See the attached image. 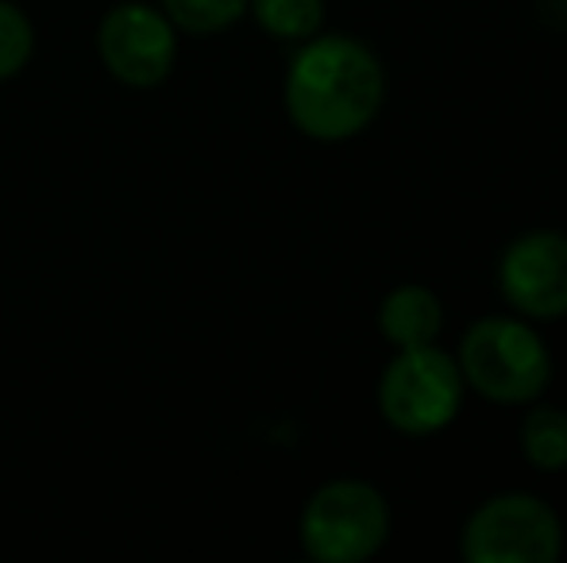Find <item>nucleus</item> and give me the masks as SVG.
Listing matches in <instances>:
<instances>
[{"instance_id": "1", "label": "nucleus", "mask_w": 567, "mask_h": 563, "mask_svg": "<svg viewBox=\"0 0 567 563\" xmlns=\"http://www.w3.org/2000/svg\"><path fill=\"white\" fill-rule=\"evenodd\" d=\"M386 74L371 46L351 35H321L301 43L290 59L282 105L301 136L317 143H343L379 116Z\"/></svg>"}, {"instance_id": "2", "label": "nucleus", "mask_w": 567, "mask_h": 563, "mask_svg": "<svg viewBox=\"0 0 567 563\" xmlns=\"http://www.w3.org/2000/svg\"><path fill=\"white\" fill-rule=\"evenodd\" d=\"M460 375L498 406H529L553 383V355L525 321L486 316L460 340Z\"/></svg>"}, {"instance_id": "3", "label": "nucleus", "mask_w": 567, "mask_h": 563, "mask_svg": "<svg viewBox=\"0 0 567 563\" xmlns=\"http://www.w3.org/2000/svg\"><path fill=\"white\" fill-rule=\"evenodd\" d=\"M386 498L359 479L324 482L298 518L301 552L313 563H363L386 544Z\"/></svg>"}, {"instance_id": "4", "label": "nucleus", "mask_w": 567, "mask_h": 563, "mask_svg": "<svg viewBox=\"0 0 567 563\" xmlns=\"http://www.w3.org/2000/svg\"><path fill=\"white\" fill-rule=\"evenodd\" d=\"M460 402H463L460 363L433 344L402 347L379 378L382 421L405 436L441 432L444 425L455 421Z\"/></svg>"}, {"instance_id": "5", "label": "nucleus", "mask_w": 567, "mask_h": 563, "mask_svg": "<svg viewBox=\"0 0 567 563\" xmlns=\"http://www.w3.org/2000/svg\"><path fill=\"white\" fill-rule=\"evenodd\" d=\"M182 31L151 0H116L97 20V59L127 90H158L178 66Z\"/></svg>"}, {"instance_id": "6", "label": "nucleus", "mask_w": 567, "mask_h": 563, "mask_svg": "<svg viewBox=\"0 0 567 563\" xmlns=\"http://www.w3.org/2000/svg\"><path fill=\"white\" fill-rule=\"evenodd\" d=\"M460 552L467 563H556L564 529L537 494H498L471 513Z\"/></svg>"}, {"instance_id": "7", "label": "nucleus", "mask_w": 567, "mask_h": 563, "mask_svg": "<svg viewBox=\"0 0 567 563\" xmlns=\"http://www.w3.org/2000/svg\"><path fill=\"white\" fill-rule=\"evenodd\" d=\"M502 298L533 321L567 316V236L529 232L514 240L498 267Z\"/></svg>"}, {"instance_id": "8", "label": "nucleus", "mask_w": 567, "mask_h": 563, "mask_svg": "<svg viewBox=\"0 0 567 563\" xmlns=\"http://www.w3.org/2000/svg\"><path fill=\"white\" fill-rule=\"evenodd\" d=\"M444 309L441 298L425 285H398L379 305V332L390 344L402 347H425L441 336Z\"/></svg>"}, {"instance_id": "9", "label": "nucleus", "mask_w": 567, "mask_h": 563, "mask_svg": "<svg viewBox=\"0 0 567 563\" xmlns=\"http://www.w3.org/2000/svg\"><path fill=\"white\" fill-rule=\"evenodd\" d=\"M247 15L282 43H306L321 31L324 0H247Z\"/></svg>"}, {"instance_id": "10", "label": "nucleus", "mask_w": 567, "mask_h": 563, "mask_svg": "<svg viewBox=\"0 0 567 563\" xmlns=\"http://www.w3.org/2000/svg\"><path fill=\"white\" fill-rule=\"evenodd\" d=\"M522 451L537 471H567V414L564 409H529L522 421Z\"/></svg>"}, {"instance_id": "11", "label": "nucleus", "mask_w": 567, "mask_h": 563, "mask_svg": "<svg viewBox=\"0 0 567 563\" xmlns=\"http://www.w3.org/2000/svg\"><path fill=\"white\" fill-rule=\"evenodd\" d=\"M158 8L171 15L182 35L194 39L220 35L247 15V0H158Z\"/></svg>"}, {"instance_id": "12", "label": "nucleus", "mask_w": 567, "mask_h": 563, "mask_svg": "<svg viewBox=\"0 0 567 563\" xmlns=\"http://www.w3.org/2000/svg\"><path fill=\"white\" fill-rule=\"evenodd\" d=\"M35 59V23L16 0H0V85L20 77Z\"/></svg>"}]
</instances>
